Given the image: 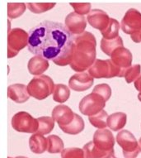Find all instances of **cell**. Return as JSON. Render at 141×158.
<instances>
[{
    "instance_id": "f35d334b",
    "label": "cell",
    "mask_w": 141,
    "mask_h": 158,
    "mask_svg": "<svg viewBox=\"0 0 141 158\" xmlns=\"http://www.w3.org/2000/svg\"><path fill=\"white\" fill-rule=\"evenodd\" d=\"M8 158H12V157H8Z\"/></svg>"
},
{
    "instance_id": "277c9868",
    "label": "cell",
    "mask_w": 141,
    "mask_h": 158,
    "mask_svg": "<svg viewBox=\"0 0 141 158\" xmlns=\"http://www.w3.org/2000/svg\"><path fill=\"white\" fill-rule=\"evenodd\" d=\"M88 74L94 79H111L124 77L123 71L115 65L111 60L97 59L88 69Z\"/></svg>"
},
{
    "instance_id": "603a6c76",
    "label": "cell",
    "mask_w": 141,
    "mask_h": 158,
    "mask_svg": "<svg viewBox=\"0 0 141 158\" xmlns=\"http://www.w3.org/2000/svg\"><path fill=\"white\" fill-rule=\"evenodd\" d=\"M69 96H70V90L68 86L63 84L55 85L54 94H53L54 101L59 104H63L69 99Z\"/></svg>"
},
{
    "instance_id": "e575fe53",
    "label": "cell",
    "mask_w": 141,
    "mask_h": 158,
    "mask_svg": "<svg viewBox=\"0 0 141 158\" xmlns=\"http://www.w3.org/2000/svg\"><path fill=\"white\" fill-rule=\"evenodd\" d=\"M131 38L135 43H139V42H141V30L139 31H138V32L131 35Z\"/></svg>"
},
{
    "instance_id": "74e56055",
    "label": "cell",
    "mask_w": 141,
    "mask_h": 158,
    "mask_svg": "<svg viewBox=\"0 0 141 158\" xmlns=\"http://www.w3.org/2000/svg\"><path fill=\"white\" fill-rule=\"evenodd\" d=\"M108 158H116V157L115 156V155H112V156H111L110 157H108Z\"/></svg>"
},
{
    "instance_id": "8d00e7d4",
    "label": "cell",
    "mask_w": 141,
    "mask_h": 158,
    "mask_svg": "<svg viewBox=\"0 0 141 158\" xmlns=\"http://www.w3.org/2000/svg\"><path fill=\"white\" fill-rule=\"evenodd\" d=\"M16 158H27V157H26V156H17Z\"/></svg>"
},
{
    "instance_id": "cb8c5ba5",
    "label": "cell",
    "mask_w": 141,
    "mask_h": 158,
    "mask_svg": "<svg viewBox=\"0 0 141 158\" xmlns=\"http://www.w3.org/2000/svg\"><path fill=\"white\" fill-rule=\"evenodd\" d=\"M39 122V127L36 133L41 135L49 134L54 127V119L52 117H41L37 118Z\"/></svg>"
},
{
    "instance_id": "7a4b0ae2",
    "label": "cell",
    "mask_w": 141,
    "mask_h": 158,
    "mask_svg": "<svg viewBox=\"0 0 141 158\" xmlns=\"http://www.w3.org/2000/svg\"><path fill=\"white\" fill-rule=\"evenodd\" d=\"M96 41L95 36L90 31L74 37L73 43V57L70 63V68L76 72L82 73L89 69L96 59Z\"/></svg>"
},
{
    "instance_id": "3957f363",
    "label": "cell",
    "mask_w": 141,
    "mask_h": 158,
    "mask_svg": "<svg viewBox=\"0 0 141 158\" xmlns=\"http://www.w3.org/2000/svg\"><path fill=\"white\" fill-rule=\"evenodd\" d=\"M55 85L48 75H41L33 78L27 85V90L30 96L37 100H43L54 94Z\"/></svg>"
},
{
    "instance_id": "7c38bea8",
    "label": "cell",
    "mask_w": 141,
    "mask_h": 158,
    "mask_svg": "<svg viewBox=\"0 0 141 158\" xmlns=\"http://www.w3.org/2000/svg\"><path fill=\"white\" fill-rule=\"evenodd\" d=\"M110 60L112 61L114 65L123 71L125 76L126 70L132 65L133 56L130 50L126 47H121L113 52Z\"/></svg>"
},
{
    "instance_id": "8992f818",
    "label": "cell",
    "mask_w": 141,
    "mask_h": 158,
    "mask_svg": "<svg viewBox=\"0 0 141 158\" xmlns=\"http://www.w3.org/2000/svg\"><path fill=\"white\" fill-rule=\"evenodd\" d=\"M29 33L22 28H13L8 31V57L16 56L21 50L28 47Z\"/></svg>"
},
{
    "instance_id": "83f0119b",
    "label": "cell",
    "mask_w": 141,
    "mask_h": 158,
    "mask_svg": "<svg viewBox=\"0 0 141 158\" xmlns=\"http://www.w3.org/2000/svg\"><path fill=\"white\" fill-rule=\"evenodd\" d=\"M26 5L23 3H8V17L11 19H15L25 13Z\"/></svg>"
},
{
    "instance_id": "52a82bcc",
    "label": "cell",
    "mask_w": 141,
    "mask_h": 158,
    "mask_svg": "<svg viewBox=\"0 0 141 158\" xmlns=\"http://www.w3.org/2000/svg\"><path fill=\"white\" fill-rule=\"evenodd\" d=\"M12 127L17 132L24 133H36L39 127V122L27 112L21 111L12 118Z\"/></svg>"
},
{
    "instance_id": "9a60e30c",
    "label": "cell",
    "mask_w": 141,
    "mask_h": 158,
    "mask_svg": "<svg viewBox=\"0 0 141 158\" xmlns=\"http://www.w3.org/2000/svg\"><path fill=\"white\" fill-rule=\"evenodd\" d=\"M52 118L58 123L59 127L70 124L75 119V114L66 105H57L52 110Z\"/></svg>"
},
{
    "instance_id": "d590c367",
    "label": "cell",
    "mask_w": 141,
    "mask_h": 158,
    "mask_svg": "<svg viewBox=\"0 0 141 158\" xmlns=\"http://www.w3.org/2000/svg\"><path fill=\"white\" fill-rule=\"evenodd\" d=\"M139 147H140L141 148V137L139 138Z\"/></svg>"
},
{
    "instance_id": "4316f807",
    "label": "cell",
    "mask_w": 141,
    "mask_h": 158,
    "mask_svg": "<svg viewBox=\"0 0 141 158\" xmlns=\"http://www.w3.org/2000/svg\"><path fill=\"white\" fill-rule=\"evenodd\" d=\"M109 115L105 110L101 111L96 115L89 117V122L93 127H97L98 129H106L107 127V118Z\"/></svg>"
},
{
    "instance_id": "d6a6232c",
    "label": "cell",
    "mask_w": 141,
    "mask_h": 158,
    "mask_svg": "<svg viewBox=\"0 0 141 158\" xmlns=\"http://www.w3.org/2000/svg\"><path fill=\"white\" fill-rule=\"evenodd\" d=\"M70 5L75 9V12L79 15L84 16L89 14L91 12V3H70Z\"/></svg>"
},
{
    "instance_id": "44dd1931",
    "label": "cell",
    "mask_w": 141,
    "mask_h": 158,
    "mask_svg": "<svg viewBox=\"0 0 141 158\" xmlns=\"http://www.w3.org/2000/svg\"><path fill=\"white\" fill-rule=\"evenodd\" d=\"M85 123L82 117H80L79 114H75V119L73 120V122L70 124L60 127L59 128L67 134L70 135H77L79 134L80 132H82L84 129Z\"/></svg>"
},
{
    "instance_id": "6da1fadb",
    "label": "cell",
    "mask_w": 141,
    "mask_h": 158,
    "mask_svg": "<svg viewBox=\"0 0 141 158\" xmlns=\"http://www.w3.org/2000/svg\"><path fill=\"white\" fill-rule=\"evenodd\" d=\"M28 51L59 66L70 65L74 37L60 23L44 21L28 31Z\"/></svg>"
},
{
    "instance_id": "d4e9b609",
    "label": "cell",
    "mask_w": 141,
    "mask_h": 158,
    "mask_svg": "<svg viewBox=\"0 0 141 158\" xmlns=\"http://www.w3.org/2000/svg\"><path fill=\"white\" fill-rule=\"evenodd\" d=\"M120 23L115 18H111L110 23L108 27L102 31L101 33L103 35V38L107 39V40H113L119 37V30H120Z\"/></svg>"
},
{
    "instance_id": "ac0fdd59",
    "label": "cell",
    "mask_w": 141,
    "mask_h": 158,
    "mask_svg": "<svg viewBox=\"0 0 141 158\" xmlns=\"http://www.w3.org/2000/svg\"><path fill=\"white\" fill-rule=\"evenodd\" d=\"M29 147L33 153L42 154L48 150V140L43 135L34 133L29 138Z\"/></svg>"
},
{
    "instance_id": "ffe728a7",
    "label": "cell",
    "mask_w": 141,
    "mask_h": 158,
    "mask_svg": "<svg viewBox=\"0 0 141 158\" xmlns=\"http://www.w3.org/2000/svg\"><path fill=\"white\" fill-rule=\"evenodd\" d=\"M83 150L84 152L85 158H108L111 156L115 155V152H103L100 150L95 146L92 141L85 144L83 148Z\"/></svg>"
},
{
    "instance_id": "f1b7e54d",
    "label": "cell",
    "mask_w": 141,
    "mask_h": 158,
    "mask_svg": "<svg viewBox=\"0 0 141 158\" xmlns=\"http://www.w3.org/2000/svg\"><path fill=\"white\" fill-rule=\"evenodd\" d=\"M55 5V3H28L26 4V7L31 13L40 14L50 10Z\"/></svg>"
},
{
    "instance_id": "1f68e13d",
    "label": "cell",
    "mask_w": 141,
    "mask_h": 158,
    "mask_svg": "<svg viewBox=\"0 0 141 158\" xmlns=\"http://www.w3.org/2000/svg\"><path fill=\"white\" fill-rule=\"evenodd\" d=\"M92 92L98 94L99 95L102 96L105 99L106 102L108 101L111 96V89L107 84H100V85H96Z\"/></svg>"
},
{
    "instance_id": "f546056e",
    "label": "cell",
    "mask_w": 141,
    "mask_h": 158,
    "mask_svg": "<svg viewBox=\"0 0 141 158\" xmlns=\"http://www.w3.org/2000/svg\"><path fill=\"white\" fill-rule=\"evenodd\" d=\"M141 72V65H134L129 67L126 71L125 74V80L126 83L131 84L134 81H135L139 76H140Z\"/></svg>"
},
{
    "instance_id": "ba28073f",
    "label": "cell",
    "mask_w": 141,
    "mask_h": 158,
    "mask_svg": "<svg viewBox=\"0 0 141 158\" xmlns=\"http://www.w3.org/2000/svg\"><path fill=\"white\" fill-rule=\"evenodd\" d=\"M105 106V99L98 94L92 92L81 99L79 109L83 115L91 117L103 111Z\"/></svg>"
},
{
    "instance_id": "7402d4cb",
    "label": "cell",
    "mask_w": 141,
    "mask_h": 158,
    "mask_svg": "<svg viewBox=\"0 0 141 158\" xmlns=\"http://www.w3.org/2000/svg\"><path fill=\"white\" fill-rule=\"evenodd\" d=\"M121 47H123V40L121 36L113 40H107L103 37L101 40V50L108 56H111L115 50Z\"/></svg>"
},
{
    "instance_id": "2e32d148",
    "label": "cell",
    "mask_w": 141,
    "mask_h": 158,
    "mask_svg": "<svg viewBox=\"0 0 141 158\" xmlns=\"http://www.w3.org/2000/svg\"><path fill=\"white\" fill-rule=\"evenodd\" d=\"M8 95L11 100L17 104H23L30 98L27 86L22 84H14L8 86Z\"/></svg>"
},
{
    "instance_id": "5bb4252c",
    "label": "cell",
    "mask_w": 141,
    "mask_h": 158,
    "mask_svg": "<svg viewBox=\"0 0 141 158\" xmlns=\"http://www.w3.org/2000/svg\"><path fill=\"white\" fill-rule=\"evenodd\" d=\"M87 21L93 27L102 32L110 23L111 18L105 11L101 9H92L87 17Z\"/></svg>"
},
{
    "instance_id": "4fadbf2b",
    "label": "cell",
    "mask_w": 141,
    "mask_h": 158,
    "mask_svg": "<svg viewBox=\"0 0 141 158\" xmlns=\"http://www.w3.org/2000/svg\"><path fill=\"white\" fill-rule=\"evenodd\" d=\"M94 83V78H92L88 73H77L72 75L69 81V88L77 92L89 89Z\"/></svg>"
},
{
    "instance_id": "484cf974",
    "label": "cell",
    "mask_w": 141,
    "mask_h": 158,
    "mask_svg": "<svg viewBox=\"0 0 141 158\" xmlns=\"http://www.w3.org/2000/svg\"><path fill=\"white\" fill-rule=\"evenodd\" d=\"M48 140V150L47 152L51 154L61 153L64 148V142L57 135H50L47 137Z\"/></svg>"
},
{
    "instance_id": "9c48e42d",
    "label": "cell",
    "mask_w": 141,
    "mask_h": 158,
    "mask_svg": "<svg viewBox=\"0 0 141 158\" xmlns=\"http://www.w3.org/2000/svg\"><path fill=\"white\" fill-rule=\"evenodd\" d=\"M123 32L129 35L138 32L141 30V13L135 8H130L122 18L121 23Z\"/></svg>"
},
{
    "instance_id": "836d02e7",
    "label": "cell",
    "mask_w": 141,
    "mask_h": 158,
    "mask_svg": "<svg viewBox=\"0 0 141 158\" xmlns=\"http://www.w3.org/2000/svg\"><path fill=\"white\" fill-rule=\"evenodd\" d=\"M135 87L136 89L138 90V98L139 100L141 102V75L135 81Z\"/></svg>"
},
{
    "instance_id": "e0dca14e",
    "label": "cell",
    "mask_w": 141,
    "mask_h": 158,
    "mask_svg": "<svg viewBox=\"0 0 141 158\" xmlns=\"http://www.w3.org/2000/svg\"><path fill=\"white\" fill-rule=\"evenodd\" d=\"M50 66L49 60L39 56H35L29 60L27 69L29 73L33 75H41L48 70Z\"/></svg>"
},
{
    "instance_id": "d6986e66",
    "label": "cell",
    "mask_w": 141,
    "mask_h": 158,
    "mask_svg": "<svg viewBox=\"0 0 141 158\" xmlns=\"http://www.w3.org/2000/svg\"><path fill=\"white\" fill-rule=\"evenodd\" d=\"M127 122V115L122 112H116L111 114L107 118V127L113 132L122 129Z\"/></svg>"
},
{
    "instance_id": "8fae6325",
    "label": "cell",
    "mask_w": 141,
    "mask_h": 158,
    "mask_svg": "<svg viewBox=\"0 0 141 158\" xmlns=\"http://www.w3.org/2000/svg\"><path fill=\"white\" fill-rule=\"evenodd\" d=\"M64 26L73 36H79L83 33L87 27V19L84 16L79 15L75 12L70 13L64 19Z\"/></svg>"
},
{
    "instance_id": "5b68a950",
    "label": "cell",
    "mask_w": 141,
    "mask_h": 158,
    "mask_svg": "<svg viewBox=\"0 0 141 158\" xmlns=\"http://www.w3.org/2000/svg\"><path fill=\"white\" fill-rule=\"evenodd\" d=\"M116 142L122 148L125 158H137L141 148L135 137L128 130H122L116 135Z\"/></svg>"
},
{
    "instance_id": "4dcf8cb0",
    "label": "cell",
    "mask_w": 141,
    "mask_h": 158,
    "mask_svg": "<svg viewBox=\"0 0 141 158\" xmlns=\"http://www.w3.org/2000/svg\"><path fill=\"white\" fill-rule=\"evenodd\" d=\"M61 158H85L84 152L79 148H65L61 152Z\"/></svg>"
},
{
    "instance_id": "30bf717a",
    "label": "cell",
    "mask_w": 141,
    "mask_h": 158,
    "mask_svg": "<svg viewBox=\"0 0 141 158\" xmlns=\"http://www.w3.org/2000/svg\"><path fill=\"white\" fill-rule=\"evenodd\" d=\"M92 142L100 150L107 152L114 151L115 137L109 129H98L94 132Z\"/></svg>"
}]
</instances>
